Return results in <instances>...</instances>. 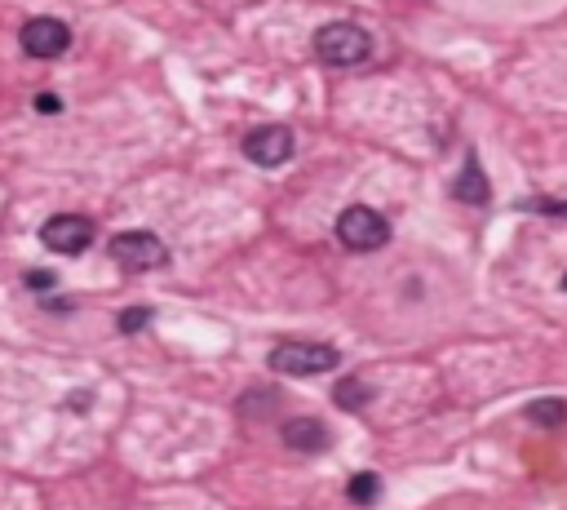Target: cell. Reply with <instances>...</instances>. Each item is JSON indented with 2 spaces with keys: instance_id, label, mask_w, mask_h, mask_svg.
I'll return each instance as SVG.
<instances>
[{
  "instance_id": "6da1fadb",
  "label": "cell",
  "mask_w": 567,
  "mask_h": 510,
  "mask_svg": "<svg viewBox=\"0 0 567 510\" xmlns=\"http://www.w3.org/2000/svg\"><path fill=\"white\" fill-rule=\"evenodd\" d=\"M315 54L328 67H355L373 54V36L355 23H328L315 32Z\"/></svg>"
},
{
  "instance_id": "7a4b0ae2",
  "label": "cell",
  "mask_w": 567,
  "mask_h": 510,
  "mask_svg": "<svg viewBox=\"0 0 567 510\" xmlns=\"http://www.w3.org/2000/svg\"><path fill=\"white\" fill-rule=\"evenodd\" d=\"M271 373H284V377H315V373H333L342 364L337 346H324V342H280L271 351Z\"/></svg>"
},
{
  "instance_id": "3957f363",
  "label": "cell",
  "mask_w": 567,
  "mask_h": 510,
  "mask_svg": "<svg viewBox=\"0 0 567 510\" xmlns=\"http://www.w3.org/2000/svg\"><path fill=\"white\" fill-rule=\"evenodd\" d=\"M337 240L355 253H373L390 240V222L377 209H368V204H350L342 218H337Z\"/></svg>"
},
{
  "instance_id": "277c9868",
  "label": "cell",
  "mask_w": 567,
  "mask_h": 510,
  "mask_svg": "<svg viewBox=\"0 0 567 510\" xmlns=\"http://www.w3.org/2000/svg\"><path fill=\"white\" fill-rule=\"evenodd\" d=\"M111 258L125 271H156L169 262V249H164V240L151 236V231H120V236L111 240Z\"/></svg>"
},
{
  "instance_id": "5b68a950",
  "label": "cell",
  "mask_w": 567,
  "mask_h": 510,
  "mask_svg": "<svg viewBox=\"0 0 567 510\" xmlns=\"http://www.w3.org/2000/svg\"><path fill=\"white\" fill-rule=\"evenodd\" d=\"M40 240H45V249L76 258V253H85L89 240H94V222L80 218V213H54V218L40 227Z\"/></svg>"
},
{
  "instance_id": "8992f818",
  "label": "cell",
  "mask_w": 567,
  "mask_h": 510,
  "mask_svg": "<svg viewBox=\"0 0 567 510\" xmlns=\"http://www.w3.org/2000/svg\"><path fill=\"white\" fill-rule=\"evenodd\" d=\"M244 156H249L253 165H262V169L284 165V160L293 156V129H284V125H262V129H253V134L244 138Z\"/></svg>"
},
{
  "instance_id": "52a82bcc",
  "label": "cell",
  "mask_w": 567,
  "mask_h": 510,
  "mask_svg": "<svg viewBox=\"0 0 567 510\" xmlns=\"http://www.w3.org/2000/svg\"><path fill=\"white\" fill-rule=\"evenodd\" d=\"M67 45H71V27L58 23V18H32L23 27V49L32 58H58L67 54Z\"/></svg>"
},
{
  "instance_id": "ba28073f",
  "label": "cell",
  "mask_w": 567,
  "mask_h": 510,
  "mask_svg": "<svg viewBox=\"0 0 567 510\" xmlns=\"http://www.w3.org/2000/svg\"><path fill=\"white\" fill-rule=\"evenodd\" d=\"M284 444L297 453H319V448H328V431L319 417H293V422H284Z\"/></svg>"
},
{
  "instance_id": "9c48e42d",
  "label": "cell",
  "mask_w": 567,
  "mask_h": 510,
  "mask_svg": "<svg viewBox=\"0 0 567 510\" xmlns=\"http://www.w3.org/2000/svg\"><path fill=\"white\" fill-rule=\"evenodd\" d=\"M452 196H457L461 204H488V178H483V169H479V160H474V156L466 160V169H461Z\"/></svg>"
},
{
  "instance_id": "30bf717a",
  "label": "cell",
  "mask_w": 567,
  "mask_h": 510,
  "mask_svg": "<svg viewBox=\"0 0 567 510\" xmlns=\"http://www.w3.org/2000/svg\"><path fill=\"white\" fill-rule=\"evenodd\" d=\"M333 400H337V408H368V400H373V386L359 382V377H350V382H342L333 391Z\"/></svg>"
},
{
  "instance_id": "8fae6325",
  "label": "cell",
  "mask_w": 567,
  "mask_h": 510,
  "mask_svg": "<svg viewBox=\"0 0 567 510\" xmlns=\"http://www.w3.org/2000/svg\"><path fill=\"white\" fill-rule=\"evenodd\" d=\"M528 422H536V426H563L567 422V404L563 400H532L528 404Z\"/></svg>"
},
{
  "instance_id": "7c38bea8",
  "label": "cell",
  "mask_w": 567,
  "mask_h": 510,
  "mask_svg": "<svg viewBox=\"0 0 567 510\" xmlns=\"http://www.w3.org/2000/svg\"><path fill=\"white\" fill-rule=\"evenodd\" d=\"M377 488H381V479H377L373 471L355 475V479H350V502H359V506H373V502H377Z\"/></svg>"
},
{
  "instance_id": "4fadbf2b",
  "label": "cell",
  "mask_w": 567,
  "mask_h": 510,
  "mask_svg": "<svg viewBox=\"0 0 567 510\" xmlns=\"http://www.w3.org/2000/svg\"><path fill=\"white\" fill-rule=\"evenodd\" d=\"M116 324H120V333H138V329H147V324H151V311H147V306H129Z\"/></svg>"
},
{
  "instance_id": "5bb4252c",
  "label": "cell",
  "mask_w": 567,
  "mask_h": 510,
  "mask_svg": "<svg viewBox=\"0 0 567 510\" xmlns=\"http://www.w3.org/2000/svg\"><path fill=\"white\" fill-rule=\"evenodd\" d=\"M54 275L49 271H27V289H36V293H45V289H54Z\"/></svg>"
},
{
  "instance_id": "9a60e30c",
  "label": "cell",
  "mask_w": 567,
  "mask_h": 510,
  "mask_svg": "<svg viewBox=\"0 0 567 510\" xmlns=\"http://www.w3.org/2000/svg\"><path fill=\"white\" fill-rule=\"evenodd\" d=\"M36 111H63V98L58 94H36Z\"/></svg>"
},
{
  "instance_id": "2e32d148",
  "label": "cell",
  "mask_w": 567,
  "mask_h": 510,
  "mask_svg": "<svg viewBox=\"0 0 567 510\" xmlns=\"http://www.w3.org/2000/svg\"><path fill=\"white\" fill-rule=\"evenodd\" d=\"M563 293H567V275H563Z\"/></svg>"
}]
</instances>
